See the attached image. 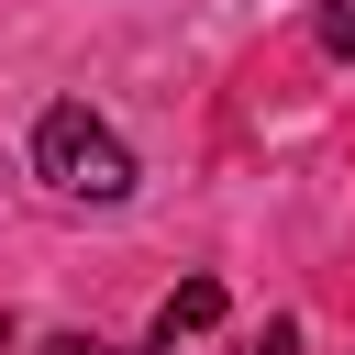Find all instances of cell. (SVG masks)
Segmentation results:
<instances>
[{"instance_id": "obj_3", "label": "cell", "mask_w": 355, "mask_h": 355, "mask_svg": "<svg viewBox=\"0 0 355 355\" xmlns=\"http://www.w3.org/2000/svg\"><path fill=\"white\" fill-rule=\"evenodd\" d=\"M311 33H322V55H344V67H355V0H322V22H311Z\"/></svg>"}, {"instance_id": "obj_5", "label": "cell", "mask_w": 355, "mask_h": 355, "mask_svg": "<svg viewBox=\"0 0 355 355\" xmlns=\"http://www.w3.org/2000/svg\"><path fill=\"white\" fill-rule=\"evenodd\" d=\"M255 355H300V333H288V322H266V344H255Z\"/></svg>"}, {"instance_id": "obj_1", "label": "cell", "mask_w": 355, "mask_h": 355, "mask_svg": "<svg viewBox=\"0 0 355 355\" xmlns=\"http://www.w3.org/2000/svg\"><path fill=\"white\" fill-rule=\"evenodd\" d=\"M33 178L55 189V200H89V211H111V200H133V144L89 111V100H55L44 122H33Z\"/></svg>"}, {"instance_id": "obj_4", "label": "cell", "mask_w": 355, "mask_h": 355, "mask_svg": "<svg viewBox=\"0 0 355 355\" xmlns=\"http://www.w3.org/2000/svg\"><path fill=\"white\" fill-rule=\"evenodd\" d=\"M33 355H144V344H100V333H44Z\"/></svg>"}, {"instance_id": "obj_2", "label": "cell", "mask_w": 355, "mask_h": 355, "mask_svg": "<svg viewBox=\"0 0 355 355\" xmlns=\"http://www.w3.org/2000/svg\"><path fill=\"white\" fill-rule=\"evenodd\" d=\"M222 322V288L211 277H189V288H166V311H155V344H178V333H211Z\"/></svg>"}]
</instances>
